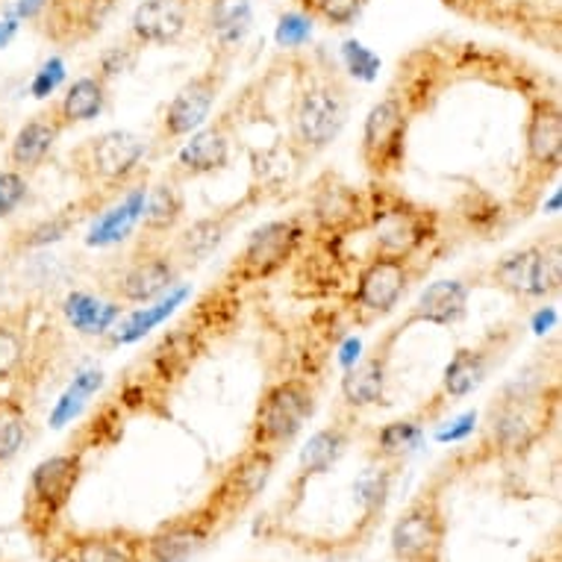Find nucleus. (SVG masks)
<instances>
[{"mask_svg":"<svg viewBox=\"0 0 562 562\" xmlns=\"http://www.w3.org/2000/svg\"><path fill=\"white\" fill-rule=\"evenodd\" d=\"M19 27H21V21L15 19V15H10V19L0 21V50H3V47L10 45L12 38H15V33H19Z\"/></svg>","mask_w":562,"mask_h":562,"instance_id":"nucleus-49","label":"nucleus"},{"mask_svg":"<svg viewBox=\"0 0 562 562\" xmlns=\"http://www.w3.org/2000/svg\"><path fill=\"white\" fill-rule=\"evenodd\" d=\"M389 483H392V469H389V462H380V465H371L360 474L357 480V501H360V507L366 513H378L386 504L389 495Z\"/></svg>","mask_w":562,"mask_h":562,"instance_id":"nucleus-42","label":"nucleus"},{"mask_svg":"<svg viewBox=\"0 0 562 562\" xmlns=\"http://www.w3.org/2000/svg\"><path fill=\"white\" fill-rule=\"evenodd\" d=\"M0 138H7V124L0 121Z\"/></svg>","mask_w":562,"mask_h":562,"instance_id":"nucleus-51","label":"nucleus"},{"mask_svg":"<svg viewBox=\"0 0 562 562\" xmlns=\"http://www.w3.org/2000/svg\"><path fill=\"white\" fill-rule=\"evenodd\" d=\"M257 203V192L250 189V194L245 201H236L224 210H215V213L203 215V218H194L192 224H186L171 236V241H166L171 257L180 266V271H189V268L203 266L206 259L213 257L215 250L222 248V241L233 233V227L241 222L245 210H250Z\"/></svg>","mask_w":562,"mask_h":562,"instance_id":"nucleus-17","label":"nucleus"},{"mask_svg":"<svg viewBox=\"0 0 562 562\" xmlns=\"http://www.w3.org/2000/svg\"><path fill=\"white\" fill-rule=\"evenodd\" d=\"M409 136V98L389 92L366 115L360 138V159L374 180H389L404 168Z\"/></svg>","mask_w":562,"mask_h":562,"instance_id":"nucleus-11","label":"nucleus"},{"mask_svg":"<svg viewBox=\"0 0 562 562\" xmlns=\"http://www.w3.org/2000/svg\"><path fill=\"white\" fill-rule=\"evenodd\" d=\"M471 286L460 277L453 280H436L418 295L415 306L409 310L404 322L397 324V330H409L413 324H436V327H453L465 318L469 310Z\"/></svg>","mask_w":562,"mask_h":562,"instance_id":"nucleus-30","label":"nucleus"},{"mask_svg":"<svg viewBox=\"0 0 562 562\" xmlns=\"http://www.w3.org/2000/svg\"><path fill=\"white\" fill-rule=\"evenodd\" d=\"M371 257L415 259L436 239V215L404 194L380 186L369 192V224Z\"/></svg>","mask_w":562,"mask_h":562,"instance_id":"nucleus-4","label":"nucleus"},{"mask_svg":"<svg viewBox=\"0 0 562 562\" xmlns=\"http://www.w3.org/2000/svg\"><path fill=\"white\" fill-rule=\"evenodd\" d=\"M180 274L183 271L171 257L166 241L138 239L136 248L127 254V259L112 268L110 280L103 283V289L121 306H142L171 292Z\"/></svg>","mask_w":562,"mask_h":562,"instance_id":"nucleus-8","label":"nucleus"},{"mask_svg":"<svg viewBox=\"0 0 562 562\" xmlns=\"http://www.w3.org/2000/svg\"><path fill=\"white\" fill-rule=\"evenodd\" d=\"M277 453L266 451V448H245L236 460L227 465V471L218 480V486L213 488V495L206 501V507L213 509V516L218 518V525L231 521L239 513L254 504L262 495V488L268 486V480L274 474Z\"/></svg>","mask_w":562,"mask_h":562,"instance_id":"nucleus-13","label":"nucleus"},{"mask_svg":"<svg viewBox=\"0 0 562 562\" xmlns=\"http://www.w3.org/2000/svg\"><path fill=\"white\" fill-rule=\"evenodd\" d=\"M63 80H65L63 56H50V59L42 63V68L33 75V80H30V94L38 98V101H45V98H50V94L63 86Z\"/></svg>","mask_w":562,"mask_h":562,"instance_id":"nucleus-47","label":"nucleus"},{"mask_svg":"<svg viewBox=\"0 0 562 562\" xmlns=\"http://www.w3.org/2000/svg\"><path fill=\"white\" fill-rule=\"evenodd\" d=\"M401 330H392L383 341H378V348L371 350L369 357L357 360L350 369H345L339 383L341 404L360 413L369 406L383 404L386 397V383H389V362H392V345L397 341Z\"/></svg>","mask_w":562,"mask_h":562,"instance_id":"nucleus-27","label":"nucleus"},{"mask_svg":"<svg viewBox=\"0 0 562 562\" xmlns=\"http://www.w3.org/2000/svg\"><path fill=\"white\" fill-rule=\"evenodd\" d=\"M422 442H425V422L418 415L389 422L386 427L378 430V460L395 465V462L406 460L409 453L418 451Z\"/></svg>","mask_w":562,"mask_h":562,"instance_id":"nucleus-38","label":"nucleus"},{"mask_svg":"<svg viewBox=\"0 0 562 562\" xmlns=\"http://www.w3.org/2000/svg\"><path fill=\"white\" fill-rule=\"evenodd\" d=\"M350 119V92L336 68L306 71L304 83L289 103V148L301 162H310L341 136Z\"/></svg>","mask_w":562,"mask_h":562,"instance_id":"nucleus-1","label":"nucleus"},{"mask_svg":"<svg viewBox=\"0 0 562 562\" xmlns=\"http://www.w3.org/2000/svg\"><path fill=\"white\" fill-rule=\"evenodd\" d=\"M488 283L518 301H544L560 292V241L542 239L507 250L488 268Z\"/></svg>","mask_w":562,"mask_h":562,"instance_id":"nucleus-9","label":"nucleus"},{"mask_svg":"<svg viewBox=\"0 0 562 562\" xmlns=\"http://www.w3.org/2000/svg\"><path fill=\"white\" fill-rule=\"evenodd\" d=\"M254 24L250 0H194V33L206 38L213 56L236 59Z\"/></svg>","mask_w":562,"mask_h":562,"instance_id":"nucleus-24","label":"nucleus"},{"mask_svg":"<svg viewBox=\"0 0 562 562\" xmlns=\"http://www.w3.org/2000/svg\"><path fill=\"white\" fill-rule=\"evenodd\" d=\"M203 350H206V341H203L198 327H192V330H189V327H177V330L159 341V348L154 350V357H150V371H154V378L159 380L183 378Z\"/></svg>","mask_w":562,"mask_h":562,"instance_id":"nucleus-36","label":"nucleus"},{"mask_svg":"<svg viewBox=\"0 0 562 562\" xmlns=\"http://www.w3.org/2000/svg\"><path fill=\"white\" fill-rule=\"evenodd\" d=\"M54 542V562H148L145 536L121 527L68 533Z\"/></svg>","mask_w":562,"mask_h":562,"instance_id":"nucleus-26","label":"nucleus"},{"mask_svg":"<svg viewBox=\"0 0 562 562\" xmlns=\"http://www.w3.org/2000/svg\"><path fill=\"white\" fill-rule=\"evenodd\" d=\"M553 322H557V313L553 310H542V313L536 315V333H544V327Z\"/></svg>","mask_w":562,"mask_h":562,"instance_id":"nucleus-50","label":"nucleus"},{"mask_svg":"<svg viewBox=\"0 0 562 562\" xmlns=\"http://www.w3.org/2000/svg\"><path fill=\"white\" fill-rule=\"evenodd\" d=\"M186 218V192L183 186L175 183V180H157V183L148 186L145 192V210H142V222H138V231H142V239L145 241H168L180 227H183Z\"/></svg>","mask_w":562,"mask_h":562,"instance_id":"nucleus-31","label":"nucleus"},{"mask_svg":"<svg viewBox=\"0 0 562 562\" xmlns=\"http://www.w3.org/2000/svg\"><path fill=\"white\" fill-rule=\"evenodd\" d=\"M218 518L213 509L201 504L192 513L168 518L150 536H145V557L148 562H189L210 544L218 530Z\"/></svg>","mask_w":562,"mask_h":562,"instance_id":"nucleus-21","label":"nucleus"},{"mask_svg":"<svg viewBox=\"0 0 562 562\" xmlns=\"http://www.w3.org/2000/svg\"><path fill=\"white\" fill-rule=\"evenodd\" d=\"M501 350H504V345H501L498 336H486L480 345L457 350L451 362L445 366L436 395L427 401L418 418L427 425V418H439L445 413V406L465 401L471 392H477L483 380L488 378V371L495 369V362L501 360Z\"/></svg>","mask_w":562,"mask_h":562,"instance_id":"nucleus-15","label":"nucleus"},{"mask_svg":"<svg viewBox=\"0 0 562 562\" xmlns=\"http://www.w3.org/2000/svg\"><path fill=\"white\" fill-rule=\"evenodd\" d=\"M33 333L27 310H0V386L24 378L33 366Z\"/></svg>","mask_w":562,"mask_h":562,"instance_id":"nucleus-32","label":"nucleus"},{"mask_svg":"<svg viewBox=\"0 0 562 562\" xmlns=\"http://www.w3.org/2000/svg\"><path fill=\"white\" fill-rule=\"evenodd\" d=\"M315 401H318V392L310 380L286 378L271 383L259 397L254 418H250V448H266L280 457L283 448H289L304 434V427L315 413Z\"/></svg>","mask_w":562,"mask_h":562,"instance_id":"nucleus-5","label":"nucleus"},{"mask_svg":"<svg viewBox=\"0 0 562 562\" xmlns=\"http://www.w3.org/2000/svg\"><path fill=\"white\" fill-rule=\"evenodd\" d=\"M0 3H3V0H0Z\"/></svg>","mask_w":562,"mask_h":562,"instance_id":"nucleus-52","label":"nucleus"},{"mask_svg":"<svg viewBox=\"0 0 562 562\" xmlns=\"http://www.w3.org/2000/svg\"><path fill=\"white\" fill-rule=\"evenodd\" d=\"M148 142L133 130H103L98 136L83 138L68 154L71 175L83 192L121 194L127 186L145 177Z\"/></svg>","mask_w":562,"mask_h":562,"instance_id":"nucleus-2","label":"nucleus"},{"mask_svg":"<svg viewBox=\"0 0 562 562\" xmlns=\"http://www.w3.org/2000/svg\"><path fill=\"white\" fill-rule=\"evenodd\" d=\"M457 425H460V427H451V430L439 434V439H442V442H453V439H462L465 434H471V430H474V413L462 415Z\"/></svg>","mask_w":562,"mask_h":562,"instance_id":"nucleus-48","label":"nucleus"},{"mask_svg":"<svg viewBox=\"0 0 562 562\" xmlns=\"http://www.w3.org/2000/svg\"><path fill=\"white\" fill-rule=\"evenodd\" d=\"M101 386H103L101 369L80 371V374H77V378L68 383V389H65L63 395H59V401L54 404V409H50V427H54V430H59V427L71 425L77 415L83 413L86 404L92 401V395Z\"/></svg>","mask_w":562,"mask_h":562,"instance_id":"nucleus-39","label":"nucleus"},{"mask_svg":"<svg viewBox=\"0 0 562 562\" xmlns=\"http://www.w3.org/2000/svg\"><path fill=\"white\" fill-rule=\"evenodd\" d=\"M451 10L469 19L486 21L488 27H509L518 36L551 27L560 36V0H445Z\"/></svg>","mask_w":562,"mask_h":562,"instance_id":"nucleus-20","label":"nucleus"},{"mask_svg":"<svg viewBox=\"0 0 562 562\" xmlns=\"http://www.w3.org/2000/svg\"><path fill=\"white\" fill-rule=\"evenodd\" d=\"M83 453L63 451L47 457L30 471L24 492V527L38 542H50L59 518L71 504L77 483L83 477Z\"/></svg>","mask_w":562,"mask_h":562,"instance_id":"nucleus-7","label":"nucleus"},{"mask_svg":"<svg viewBox=\"0 0 562 562\" xmlns=\"http://www.w3.org/2000/svg\"><path fill=\"white\" fill-rule=\"evenodd\" d=\"M525 189L539 192L562 166V110L553 98H539L530 106V119L525 124Z\"/></svg>","mask_w":562,"mask_h":562,"instance_id":"nucleus-16","label":"nucleus"},{"mask_svg":"<svg viewBox=\"0 0 562 562\" xmlns=\"http://www.w3.org/2000/svg\"><path fill=\"white\" fill-rule=\"evenodd\" d=\"M231 56H213V63L177 89L175 98L166 103V110L159 115V145H177L210 121L215 101L222 98L227 77H231Z\"/></svg>","mask_w":562,"mask_h":562,"instance_id":"nucleus-10","label":"nucleus"},{"mask_svg":"<svg viewBox=\"0 0 562 562\" xmlns=\"http://www.w3.org/2000/svg\"><path fill=\"white\" fill-rule=\"evenodd\" d=\"M138 54H142V47L133 42V38H124L119 45L106 47L101 56H98V68H94V75L112 83L115 77H124L127 71H133L138 63Z\"/></svg>","mask_w":562,"mask_h":562,"instance_id":"nucleus-43","label":"nucleus"},{"mask_svg":"<svg viewBox=\"0 0 562 562\" xmlns=\"http://www.w3.org/2000/svg\"><path fill=\"white\" fill-rule=\"evenodd\" d=\"M369 0H297L301 12L313 21H324L327 27H350L366 10Z\"/></svg>","mask_w":562,"mask_h":562,"instance_id":"nucleus-41","label":"nucleus"},{"mask_svg":"<svg viewBox=\"0 0 562 562\" xmlns=\"http://www.w3.org/2000/svg\"><path fill=\"white\" fill-rule=\"evenodd\" d=\"M119 0H50L36 19L38 33L59 47L83 45L103 30Z\"/></svg>","mask_w":562,"mask_h":562,"instance_id":"nucleus-22","label":"nucleus"},{"mask_svg":"<svg viewBox=\"0 0 562 562\" xmlns=\"http://www.w3.org/2000/svg\"><path fill=\"white\" fill-rule=\"evenodd\" d=\"M30 177L15 168H0V218H10L27 203Z\"/></svg>","mask_w":562,"mask_h":562,"instance_id":"nucleus-44","label":"nucleus"},{"mask_svg":"<svg viewBox=\"0 0 562 562\" xmlns=\"http://www.w3.org/2000/svg\"><path fill=\"white\" fill-rule=\"evenodd\" d=\"M30 436L27 406L15 395H0V465L19 457Z\"/></svg>","mask_w":562,"mask_h":562,"instance_id":"nucleus-40","label":"nucleus"},{"mask_svg":"<svg viewBox=\"0 0 562 562\" xmlns=\"http://www.w3.org/2000/svg\"><path fill=\"white\" fill-rule=\"evenodd\" d=\"M186 297H189V289L186 286H175L171 292H166L157 301H150V304L136 306L133 313L124 310V315L119 318V324L106 333V339H110L112 348H121V345H133V341L145 339L154 327H159L162 322H168V315H175V310L183 304Z\"/></svg>","mask_w":562,"mask_h":562,"instance_id":"nucleus-33","label":"nucleus"},{"mask_svg":"<svg viewBox=\"0 0 562 562\" xmlns=\"http://www.w3.org/2000/svg\"><path fill=\"white\" fill-rule=\"evenodd\" d=\"M233 136H236V127H233L231 112H224L213 124L194 130L189 142L171 159L166 177L183 186L189 180H201L215 171H224L233 159Z\"/></svg>","mask_w":562,"mask_h":562,"instance_id":"nucleus-19","label":"nucleus"},{"mask_svg":"<svg viewBox=\"0 0 562 562\" xmlns=\"http://www.w3.org/2000/svg\"><path fill=\"white\" fill-rule=\"evenodd\" d=\"M313 36V19L306 12H289L277 24V45L280 47H304Z\"/></svg>","mask_w":562,"mask_h":562,"instance_id":"nucleus-46","label":"nucleus"},{"mask_svg":"<svg viewBox=\"0 0 562 562\" xmlns=\"http://www.w3.org/2000/svg\"><path fill=\"white\" fill-rule=\"evenodd\" d=\"M557 409V389L530 386L521 380L501 392L486 413L488 445L507 457H521L542 442Z\"/></svg>","mask_w":562,"mask_h":562,"instance_id":"nucleus-3","label":"nucleus"},{"mask_svg":"<svg viewBox=\"0 0 562 562\" xmlns=\"http://www.w3.org/2000/svg\"><path fill=\"white\" fill-rule=\"evenodd\" d=\"M310 215H313L315 231L333 239H345L353 233L366 231L369 224V194L360 192L357 186L345 183L339 177H324L315 183L310 198Z\"/></svg>","mask_w":562,"mask_h":562,"instance_id":"nucleus-18","label":"nucleus"},{"mask_svg":"<svg viewBox=\"0 0 562 562\" xmlns=\"http://www.w3.org/2000/svg\"><path fill=\"white\" fill-rule=\"evenodd\" d=\"M119 194L110 192H83L77 201H71L63 210L45 215V218H36L30 222L27 227H21L10 236L7 241V254L12 257H21V254H30V250L50 248L56 241H63L71 231H77V224L89 218V215H98L103 206H110Z\"/></svg>","mask_w":562,"mask_h":562,"instance_id":"nucleus-23","label":"nucleus"},{"mask_svg":"<svg viewBox=\"0 0 562 562\" xmlns=\"http://www.w3.org/2000/svg\"><path fill=\"white\" fill-rule=\"evenodd\" d=\"M194 33V0H142L127 36L138 47H175Z\"/></svg>","mask_w":562,"mask_h":562,"instance_id":"nucleus-25","label":"nucleus"},{"mask_svg":"<svg viewBox=\"0 0 562 562\" xmlns=\"http://www.w3.org/2000/svg\"><path fill=\"white\" fill-rule=\"evenodd\" d=\"M145 192H148V175L136 180L133 186H127L124 192L103 206L101 215L94 218V224L89 227V236H86V245L89 248H112V245H121L133 236V231L142 222V210H145Z\"/></svg>","mask_w":562,"mask_h":562,"instance_id":"nucleus-29","label":"nucleus"},{"mask_svg":"<svg viewBox=\"0 0 562 562\" xmlns=\"http://www.w3.org/2000/svg\"><path fill=\"white\" fill-rule=\"evenodd\" d=\"M106 103H110V83L98 75H86L77 77L75 83H68L63 98L54 101V110L63 121V127L71 130L98 119L106 110Z\"/></svg>","mask_w":562,"mask_h":562,"instance_id":"nucleus-35","label":"nucleus"},{"mask_svg":"<svg viewBox=\"0 0 562 562\" xmlns=\"http://www.w3.org/2000/svg\"><path fill=\"white\" fill-rule=\"evenodd\" d=\"M63 133V121H59L54 103H50L47 110L30 115V119L19 127V133L10 138L7 166L15 168V171H24V175L30 177L33 171H38V168L45 166Z\"/></svg>","mask_w":562,"mask_h":562,"instance_id":"nucleus-28","label":"nucleus"},{"mask_svg":"<svg viewBox=\"0 0 562 562\" xmlns=\"http://www.w3.org/2000/svg\"><path fill=\"white\" fill-rule=\"evenodd\" d=\"M341 59H345V68H348L357 80H374V75H378L380 68L378 54H374L371 47L360 45V42H345V47H341Z\"/></svg>","mask_w":562,"mask_h":562,"instance_id":"nucleus-45","label":"nucleus"},{"mask_svg":"<svg viewBox=\"0 0 562 562\" xmlns=\"http://www.w3.org/2000/svg\"><path fill=\"white\" fill-rule=\"evenodd\" d=\"M350 445V427L348 425H327L322 427L318 434L304 445L301 451V462H297V480L318 477V474H327V471L336 465V462L345 457Z\"/></svg>","mask_w":562,"mask_h":562,"instance_id":"nucleus-37","label":"nucleus"},{"mask_svg":"<svg viewBox=\"0 0 562 562\" xmlns=\"http://www.w3.org/2000/svg\"><path fill=\"white\" fill-rule=\"evenodd\" d=\"M418 277H422V268L415 266V259L369 257L362 262L357 286H353L357 313H362L366 322L389 315L404 301V295Z\"/></svg>","mask_w":562,"mask_h":562,"instance_id":"nucleus-14","label":"nucleus"},{"mask_svg":"<svg viewBox=\"0 0 562 562\" xmlns=\"http://www.w3.org/2000/svg\"><path fill=\"white\" fill-rule=\"evenodd\" d=\"M63 315L65 322L71 324L80 336H92V339H101L106 333L119 324V318L124 315V306L119 301H103V297L92 295V292H83V289H75L63 297Z\"/></svg>","mask_w":562,"mask_h":562,"instance_id":"nucleus-34","label":"nucleus"},{"mask_svg":"<svg viewBox=\"0 0 562 562\" xmlns=\"http://www.w3.org/2000/svg\"><path fill=\"white\" fill-rule=\"evenodd\" d=\"M306 236H310V227L301 215L266 222L250 233L239 254L233 257L224 283L231 289L266 283L283 268L292 266V259H297V254L304 250Z\"/></svg>","mask_w":562,"mask_h":562,"instance_id":"nucleus-6","label":"nucleus"},{"mask_svg":"<svg viewBox=\"0 0 562 562\" xmlns=\"http://www.w3.org/2000/svg\"><path fill=\"white\" fill-rule=\"evenodd\" d=\"M448 518L436 492H422L392 525V553L397 562H442Z\"/></svg>","mask_w":562,"mask_h":562,"instance_id":"nucleus-12","label":"nucleus"}]
</instances>
